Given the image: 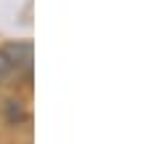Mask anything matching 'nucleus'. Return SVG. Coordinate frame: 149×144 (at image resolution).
Listing matches in <instances>:
<instances>
[{
  "instance_id": "f03ea898",
  "label": "nucleus",
  "mask_w": 149,
  "mask_h": 144,
  "mask_svg": "<svg viewBox=\"0 0 149 144\" xmlns=\"http://www.w3.org/2000/svg\"><path fill=\"white\" fill-rule=\"evenodd\" d=\"M8 120H11V123L27 120V112L22 110V101H8Z\"/></svg>"
},
{
  "instance_id": "7ed1b4c3",
  "label": "nucleus",
  "mask_w": 149,
  "mask_h": 144,
  "mask_svg": "<svg viewBox=\"0 0 149 144\" xmlns=\"http://www.w3.org/2000/svg\"><path fill=\"white\" fill-rule=\"evenodd\" d=\"M13 69V64H11V59H8V53L6 51H0V80L3 78H8V72Z\"/></svg>"
},
{
  "instance_id": "f257e3e1",
  "label": "nucleus",
  "mask_w": 149,
  "mask_h": 144,
  "mask_svg": "<svg viewBox=\"0 0 149 144\" xmlns=\"http://www.w3.org/2000/svg\"><path fill=\"white\" fill-rule=\"evenodd\" d=\"M6 53H8V59H11L13 67H16V64H22L24 69L32 67V45H29V43H13V45L6 48Z\"/></svg>"
}]
</instances>
